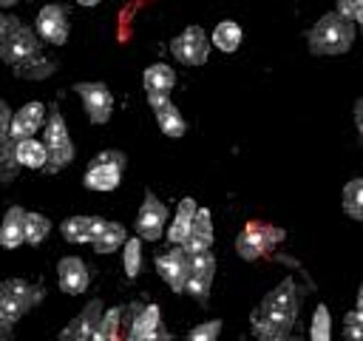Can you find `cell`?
<instances>
[{
	"mask_svg": "<svg viewBox=\"0 0 363 341\" xmlns=\"http://www.w3.org/2000/svg\"><path fill=\"white\" fill-rule=\"evenodd\" d=\"M298 315H301V293L295 278L286 276L250 313V330L258 341H301V335L295 332Z\"/></svg>",
	"mask_w": 363,
	"mask_h": 341,
	"instance_id": "1",
	"label": "cell"
},
{
	"mask_svg": "<svg viewBox=\"0 0 363 341\" xmlns=\"http://www.w3.org/2000/svg\"><path fill=\"white\" fill-rule=\"evenodd\" d=\"M105 307L99 298H91L62 330H60V338L57 341H94V332H96V324L102 318Z\"/></svg>",
	"mask_w": 363,
	"mask_h": 341,
	"instance_id": "14",
	"label": "cell"
},
{
	"mask_svg": "<svg viewBox=\"0 0 363 341\" xmlns=\"http://www.w3.org/2000/svg\"><path fill=\"white\" fill-rule=\"evenodd\" d=\"M357 307L363 310V284H360V290H357Z\"/></svg>",
	"mask_w": 363,
	"mask_h": 341,
	"instance_id": "42",
	"label": "cell"
},
{
	"mask_svg": "<svg viewBox=\"0 0 363 341\" xmlns=\"http://www.w3.org/2000/svg\"><path fill=\"white\" fill-rule=\"evenodd\" d=\"M309 341H332V315L326 304H318L309 321Z\"/></svg>",
	"mask_w": 363,
	"mask_h": 341,
	"instance_id": "33",
	"label": "cell"
},
{
	"mask_svg": "<svg viewBox=\"0 0 363 341\" xmlns=\"http://www.w3.org/2000/svg\"><path fill=\"white\" fill-rule=\"evenodd\" d=\"M74 91L82 99V108L94 125H105L113 114V94L105 82H77Z\"/></svg>",
	"mask_w": 363,
	"mask_h": 341,
	"instance_id": "11",
	"label": "cell"
},
{
	"mask_svg": "<svg viewBox=\"0 0 363 341\" xmlns=\"http://www.w3.org/2000/svg\"><path fill=\"white\" fill-rule=\"evenodd\" d=\"M37 54H43L40 37L34 28H28L20 17L3 14L0 11V60L11 68L34 60Z\"/></svg>",
	"mask_w": 363,
	"mask_h": 341,
	"instance_id": "3",
	"label": "cell"
},
{
	"mask_svg": "<svg viewBox=\"0 0 363 341\" xmlns=\"http://www.w3.org/2000/svg\"><path fill=\"white\" fill-rule=\"evenodd\" d=\"M45 119H48V108L43 102H26L20 105L14 114H11V128H9V136L11 142H20V139H28V136H37L40 128H45Z\"/></svg>",
	"mask_w": 363,
	"mask_h": 341,
	"instance_id": "16",
	"label": "cell"
},
{
	"mask_svg": "<svg viewBox=\"0 0 363 341\" xmlns=\"http://www.w3.org/2000/svg\"><path fill=\"white\" fill-rule=\"evenodd\" d=\"M167 205L153 193V190H145V199H142V207L136 213V236L142 242H159L167 230Z\"/></svg>",
	"mask_w": 363,
	"mask_h": 341,
	"instance_id": "9",
	"label": "cell"
},
{
	"mask_svg": "<svg viewBox=\"0 0 363 341\" xmlns=\"http://www.w3.org/2000/svg\"><path fill=\"white\" fill-rule=\"evenodd\" d=\"M102 224H105V219H99V216H68L60 224V233L71 244H91L96 239V233L102 230Z\"/></svg>",
	"mask_w": 363,
	"mask_h": 341,
	"instance_id": "20",
	"label": "cell"
},
{
	"mask_svg": "<svg viewBox=\"0 0 363 341\" xmlns=\"http://www.w3.org/2000/svg\"><path fill=\"white\" fill-rule=\"evenodd\" d=\"M142 85H145L147 94H170L173 85H176V71L164 63H153V65L145 68Z\"/></svg>",
	"mask_w": 363,
	"mask_h": 341,
	"instance_id": "25",
	"label": "cell"
},
{
	"mask_svg": "<svg viewBox=\"0 0 363 341\" xmlns=\"http://www.w3.org/2000/svg\"><path fill=\"white\" fill-rule=\"evenodd\" d=\"M125 242H128V227H125L122 222H108V219H105L102 230L96 233V239H94L91 244H94V250H96V253L108 256V253L122 250V247H125Z\"/></svg>",
	"mask_w": 363,
	"mask_h": 341,
	"instance_id": "24",
	"label": "cell"
},
{
	"mask_svg": "<svg viewBox=\"0 0 363 341\" xmlns=\"http://www.w3.org/2000/svg\"><path fill=\"white\" fill-rule=\"evenodd\" d=\"M23 242H26V210L20 205H11L0 222V247L17 250Z\"/></svg>",
	"mask_w": 363,
	"mask_h": 341,
	"instance_id": "21",
	"label": "cell"
},
{
	"mask_svg": "<svg viewBox=\"0 0 363 341\" xmlns=\"http://www.w3.org/2000/svg\"><path fill=\"white\" fill-rule=\"evenodd\" d=\"M354 26H360L363 28V6L357 9V14H354Z\"/></svg>",
	"mask_w": 363,
	"mask_h": 341,
	"instance_id": "40",
	"label": "cell"
},
{
	"mask_svg": "<svg viewBox=\"0 0 363 341\" xmlns=\"http://www.w3.org/2000/svg\"><path fill=\"white\" fill-rule=\"evenodd\" d=\"M77 3H79V6H85V9H91V6H99L102 0H77Z\"/></svg>",
	"mask_w": 363,
	"mask_h": 341,
	"instance_id": "39",
	"label": "cell"
},
{
	"mask_svg": "<svg viewBox=\"0 0 363 341\" xmlns=\"http://www.w3.org/2000/svg\"><path fill=\"white\" fill-rule=\"evenodd\" d=\"M156 273L173 293H184L187 273H190V256L182 250V244H170V250L156 256Z\"/></svg>",
	"mask_w": 363,
	"mask_h": 341,
	"instance_id": "12",
	"label": "cell"
},
{
	"mask_svg": "<svg viewBox=\"0 0 363 341\" xmlns=\"http://www.w3.org/2000/svg\"><path fill=\"white\" fill-rule=\"evenodd\" d=\"M241 40H244V31H241V26H238L235 20H221V23H216V28H213V34H210V43H213L218 51H224V54H233V51L241 45Z\"/></svg>",
	"mask_w": 363,
	"mask_h": 341,
	"instance_id": "26",
	"label": "cell"
},
{
	"mask_svg": "<svg viewBox=\"0 0 363 341\" xmlns=\"http://www.w3.org/2000/svg\"><path fill=\"white\" fill-rule=\"evenodd\" d=\"M34 31H37V37L45 40L48 45H65L68 31H71L65 6H60V3H48V6H43V9L37 11Z\"/></svg>",
	"mask_w": 363,
	"mask_h": 341,
	"instance_id": "10",
	"label": "cell"
},
{
	"mask_svg": "<svg viewBox=\"0 0 363 341\" xmlns=\"http://www.w3.org/2000/svg\"><path fill=\"white\" fill-rule=\"evenodd\" d=\"M153 114H156V122H159V128H162V134H164V136H170V139H182V136H184L187 122H184L182 111H179L173 102L159 105Z\"/></svg>",
	"mask_w": 363,
	"mask_h": 341,
	"instance_id": "27",
	"label": "cell"
},
{
	"mask_svg": "<svg viewBox=\"0 0 363 341\" xmlns=\"http://www.w3.org/2000/svg\"><path fill=\"white\" fill-rule=\"evenodd\" d=\"M213 276H216V256L210 250L199 253V256H190V273H187L184 293H190L199 304H207V296H210V287H213Z\"/></svg>",
	"mask_w": 363,
	"mask_h": 341,
	"instance_id": "15",
	"label": "cell"
},
{
	"mask_svg": "<svg viewBox=\"0 0 363 341\" xmlns=\"http://www.w3.org/2000/svg\"><path fill=\"white\" fill-rule=\"evenodd\" d=\"M343 335L346 341H363V310L354 307L343 315Z\"/></svg>",
	"mask_w": 363,
	"mask_h": 341,
	"instance_id": "35",
	"label": "cell"
},
{
	"mask_svg": "<svg viewBox=\"0 0 363 341\" xmlns=\"http://www.w3.org/2000/svg\"><path fill=\"white\" fill-rule=\"evenodd\" d=\"M306 45L318 57L346 54L354 45V23L340 17L337 11H326L306 34Z\"/></svg>",
	"mask_w": 363,
	"mask_h": 341,
	"instance_id": "2",
	"label": "cell"
},
{
	"mask_svg": "<svg viewBox=\"0 0 363 341\" xmlns=\"http://www.w3.org/2000/svg\"><path fill=\"white\" fill-rule=\"evenodd\" d=\"M57 284L68 296H82L88 290V284H91L88 264L79 256H62L57 261Z\"/></svg>",
	"mask_w": 363,
	"mask_h": 341,
	"instance_id": "17",
	"label": "cell"
},
{
	"mask_svg": "<svg viewBox=\"0 0 363 341\" xmlns=\"http://www.w3.org/2000/svg\"><path fill=\"white\" fill-rule=\"evenodd\" d=\"M196 199H190V196H184L182 202H179V207H176V213H173V222L167 224V230H164V236H167V242L170 244H182L184 239H187V233H190V224H193V219H196Z\"/></svg>",
	"mask_w": 363,
	"mask_h": 341,
	"instance_id": "23",
	"label": "cell"
},
{
	"mask_svg": "<svg viewBox=\"0 0 363 341\" xmlns=\"http://www.w3.org/2000/svg\"><path fill=\"white\" fill-rule=\"evenodd\" d=\"M43 145L48 151L45 173H57L74 162V142L68 136V125H65V117L60 114V108L48 111L45 128H43Z\"/></svg>",
	"mask_w": 363,
	"mask_h": 341,
	"instance_id": "6",
	"label": "cell"
},
{
	"mask_svg": "<svg viewBox=\"0 0 363 341\" xmlns=\"http://www.w3.org/2000/svg\"><path fill=\"white\" fill-rule=\"evenodd\" d=\"M14 162H17L20 168H28V170H45V165H48V151H45L43 139L28 136V139L14 142Z\"/></svg>",
	"mask_w": 363,
	"mask_h": 341,
	"instance_id": "22",
	"label": "cell"
},
{
	"mask_svg": "<svg viewBox=\"0 0 363 341\" xmlns=\"http://www.w3.org/2000/svg\"><path fill=\"white\" fill-rule=\"evenodd\" d=\"M343 213L354 222H363V176H354L343 188Z\"/></svg>",
	"mask_w": 363,
	"mask_h": 341,
	"instance_id": "29",
	"label": "cell"
},
{
	"mask_svg": "<svg viewBox=\"0 0 363 341\" xmlns=\"http://www.w3.org/2000/svg\"><path fill=\"white\" fill-rule=\"evenodd\" d=\"M125 165H128V156L116 148H108V151H99L85 173H82V185L88 190H99V193H108V190H116L119 182H122V173H125Z\"/></svg>",
	"mask_w": 363,
	"mask_h": 341,
	"instance_id": "5",
	"label": "cell"
},
{
	"mask_svg": "<svg viewBox=\"0 0 363 341\" xmlns=\"http://www.w3.org/2000/svg\"><path fill=\"white\" fill-rule=\"evenodd\" d=\"M43 284H31L26 278H3L0 281V335H9L14 324L43 301Z\"/></svg>",
	"mask_w": 363,
	"mask_h": 341,
	"instance_id": "4",
	"label": "cell"
},
{
	"mask_svg": "<svg viewBox=\"0 0 363 341\" xmlns=\"http://www.w3.org/2000/svg\"><path fill=\"white\" fill-rule=\"evenodd\" d=\"M48 233H51V219L37 210H26V244L37 247L48 239Z\"/></svg>",
	"mask_w": 363,
	"mask_h": 341,
	"instance_id": "31",
	"label": "cell"
},
{
	"mask_svg": "<svg viewBox=\"0 0 363 341\" xmlns=\"http://www.w3.org/2000/svg\"><path fill=\"white\" fill-rule=\"evenodd\" d=\"M170 54L182 63V65H204L210 57V37L201 26H187L182 34H176L170 40Z\"/></svg>",
	"mask_w": 363,
	"mask_h": 341,
	"instance_id": "8",
	"label": "cell"
},
{
	"mask_svg": "<svg viewBox=\"0 0 363 341\" xmlns=\"http://www.w3.org/2000/svg\"><path fill=\"white\" fill-rule=\"evenodd\" d=\"M286 239V233L275 224H267V222H250L238 239H235V253L244 259V261H255L261 259L264 253H269L272 247H278L281 242Z\"/></svg>",
	"mask_w": 363,
	"mask_h": 341,
	"instance_id": "7",
	"label": "cell"
},
{
	"mask_svg": "<svg viewBox=\"0 0 363 341\" xmlns=\"http://www.w3.org/2000/svg\"><path fill=\"white\" fill-rule=\"evenodd\" d=\"M145 341H176V338H173V332H170V330L162 324V327H159V330H156L150 338H145Z\"/></svg>",
	"mask_w": 363,
	"mask_h": 341,
	"instance_id": "37",
	"label": "cell"
},
{
	"mask_svg": "<svg viewBox=\"0 0 363 341\" xmlns=\"http://www.w3.org/2000/svg\"><path fill=\"white\" fill-rule=\"evenodd\" d=\"M11 108L6 99H0V182H11L20 170V165L14 162V142L9 136L11 128Z\"/></svg>",
	"mask_w": 363,
	"mask_h": 341,
	"instance_id": "18",
	"label": "cell"
},
{
	"mask_svg": "<svg viewBox=\"0 0 363 341\" xmlns=\"http://www.w3.org/2000/svg\"><path fill=\"white\" fill-rule=\"evenodd\" d=\"M122 267L128 278H136L142 270V239L139 236H128L125 247H122Z\"/></svg>",
	"mask_w": 363,
	"mask_h": 341,
	"instance_id": "32",
	"label": "cell"
},
{
	"mask_svg": "<svg viewBox=\"0 0 363 341\" xmlns=\"http://www.w3.org/2000/svg\"><path fill=\"white\" fill-rule=\"evenodd\" d=\"M122 321L128 324L125 341H145L162 327V310H159V304H139L136 301L128 307V318H122Z\"/></svg>",
	"mask_w": 363,
	"mask_h": 341,
	"instance_id": "13",
	"label": "cell"
},
{
	"mask_svg": "<svg viewBox=\"0 0 363 341\" xmlns=\"http://www.w3.org/2000/svg\"><path fill=\"white\" fill-rule=\"evenodd\" d=\"M0 341H11V338H9V335H0Z\"/></svg>",
	"mask_w": 363,
	"mask_h": 341,
	"instance_id": "43",
	"label": "cell"
},
{
	"mask_svg": "<svg viewBox=\"0 0 363 341\" xmlns=\"http://www.w3.org/2000/svg\"><path fill=\"white\" fill-rule=\"evenodd\" d=\"M122 315H125V307H108L96 324V332H94V341H122L119 338V327H122Z\"/></svg>",
	"mask_w": 363,
	"mask_h": 341,
	"instance_id": "28",
	"label": "cell"
},
{
	"mask_svg": "<svg viewBox=\"0 0 363 341\" xmlns=\"http://www.w3.org/2000/svg\"><path fill=\"white\" fill-rule=\"evenodd\" d=\"M354 125H357V131H360V136H363V97L354 102Z\"/></svg>",
	"mask_w": 363,
	"mask_h": 341,
	"instance_id": "38",
	"label": "cell"
},
{
	"mask_svg": "<svg viewBox=\"0 0 363 341\" xmlns=\"http://www.w3.org/2000/svg\"><path fill=\"white\" fill-rule=\"evenodd\" d=\"M11 71H14V77H20V80H45V77H51V74L57 71V63L48 60L45 54H37L34 60H28V63H23V65H17V68H11Z\"/></svg>",
	"mask_w": 363,
	"mask_h": 341,
	"instance_id": "30",
	"label": "cell"
},
{
	"mask_svg": "<svg viewBox=\"0 0 363 341\" xmlns=\"http://www.w3.org/2000/svg\"><path fill=\"white\" fill-rule=\"evenodd\" d=\"M218 335H221V321H218V318H210V321L196 324V327L184 335V341H218Z\"/></svg>",
	"mask_w": 363,
	"mask_h": 341,
	"instance_id": "34",
	"label": "cell"
},
{
	"mask_svg": "<svg viewBox=\"0 0 363 341\" xmlns=\"http://www.w3.org/2000/svg\"><path fill=\"white\" fill-rule=\"evenodd\" d=\"M335 11L340 14V17H346V20H352L354 23V14H357V9L363 6V0H335Z\"/></svg>",
	"mask_w": 363,
	"mask_h": 341,
	"instance_id": "36",
	"label": "cell"
},
{
	"mask_svg": "<svg viewBox=\"0 0 363 341\" xmlns=\"http://www.w3.org/2000/svg\"><path fill=\"white\" fill-rule=\"evenodd\" d=\"M20 0H0V9H11V6H17Z\"/></svg>",
	"mask_w": 363,
	"mask_h": 341,
	"instance_id": "41",
	"label": "cell"
},
{
	"mask_svg": "<svg viewBox=\"0 0 363 341\" xmlns=\"http://www.w3.org/2000/svg\"><path fill=\"white\" fill-rule=\"evenodd\" d=\"M210 247H213V216H210L207 207H199L196 219L190 224V233L182 242V250L187 256H199V253H207Z\"/></svg>",
	"mask_w": 363,
	"mask_h": 341,
	"instance_id": "19",
	"label": "cell"
}]
</instances>
